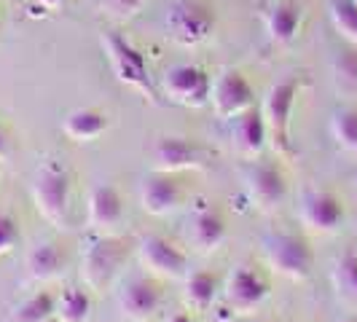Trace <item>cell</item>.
<instances>
[{
  "label": "cell",
  "mask_w": 357,
  "mask_h": 322,
  "mask_svg": "<svg viewBox=\"0 0 357 322\" xmlns=\"http://www.w3.org/2000/svg\"><path fill=\"white\" fill-rule=\"evenodd\" d=\"M33 199H36L38 213L52 223H62L68 207H70V178L62 167L46 164L40 167L33 183Z\"/></svg>",
  "instance_id": "52a82bcc"
},
{
  "label": "cell",
  "mask_w": 357,
  "mask_h": 322,
  "mask_svg": "<svg viewBox=\"0 0 357 322\" xmlns=\"http://www.w3.org/2000/svg\"><path fill=\"white\" fill-rule=\"evenodd\" d=\"M91 314V298L84 287H65L56 301L59 322H86Z\"/></svg>",
  "instance_id": "7402d4cb"
},
{
  "label": "cell",
  "mask_w": 357,
  "mask_h": 322,
  "mask_svg": "<svg viewBox=\"0 0 357 322\" xmlns=\"http://www.w3.org/2000/svg\"><path fill=\"white\" fill-rule=\"evenodd\" d=\"M333 72H336V81H339L344 89L355 91L357 89V46L341 52L333 62Z\"/></svg>",
  "instance_id": "83f0119b"
},
{
  "label": "cell",
  "mask_w": 357,
  "mask_h": 322,
  "mask_svg": "<svg viewBox=\"0 0 357 322\" xmlns=\"http://www.w3.org/2000/svg\"><path fill=\"white\" fill-rule=\"evenodd\" d=\"M218 296V279H215L210 271H197L188 277L185 282V304L191 309H207Z\"/></svg>",
  "instance_id": "603a6c76"
},
{
  "label": "cell",
  "mask_w": 357,
  "mask_h": 322,
  "mask_svg": "<svg viewBox=\"0 0 357 322\" xmlns=\"http://www.w3.org/2000/svg\"><path fill=\"white\" fill-rule=\"evenodd\" d=\"M65 266V250L56 242H40L27 252V268L36 279H52Z\"/></svg>",
  "instance_id": "ffe728a7"
},
{
  "label": "cell",
  "mask_w": 357,
  "mask_h": 322,
  "mask_svg": "<svg viewBox=\"0 0 357 322\" xmlns=\"http://www.w3.org/2000/svg\"><path fill=\"white\" fill-rule=\"evenodd\" d=\"M331 132L336 143L357 153V107H344L331 118Z\"/></svg>",
  "instance_id": "484cf974"
},
{
  "label": "cell",
  "mask_w": 357,
  "mask_h": 322,
  "mask_svg": "<svg viewBox=\"0 0 357 322\" xmlns=\"http://www.w3.org/2000/svg\"><path fill=\"white\" fill-rule=\"evenodd\" d=\"M355 183H357V175H355Z\"/></svg>",
  "instance_id": "d590c367"
},
{
  "label": "cell",
  "mask_w": 357,
  "mask_h": 322,
  "mask_svg": "<svg viewBox=\"0 0 357 322\" xmlns=\"http://www.w3.org/2000/svg\"><path fill=\"white\" fill-rule=\"evenodd\" d=\"M140 204L148 215H156V217L169 215L180 204V185L167 172H156V175L145 178Z\"/></svg>",
  "instance_id": "9a60e30c"
},
{
  "label": "cell",
  "mask_w": 357,
  "mask_h": 322,
  "mask_svg": "<svg viewBox=\"0 0 357 322\" xmlns=\"http://www.w3.org/2000/svg\"><path fill=\"white\" fill-rule=\"evenodd\" d=\"M102 49L113 75L126 86L143 91L151 102H156V84L151 78L145 54L135 43H129L121 33H102Z\"/></svg>",
  "instance_id": "6da1fadb"
},
{
  "label": "cell",
  "mask_w": 357,
  "mask_h": 322,
  "mask_svg": "<svg viewBox=\"0 0 357 322\" xmlns=\"http://www.w3.org/2000/svg\"><path fill=\"white\" fill-rule=\"evenodd\" d=\"M226 239V223L223 217L213 210L207 213H199L197 220H194V245H197L202 252H213L223 245Z\"/></svg>",
  "instance_id": "44dd1931"
},
{
  "label": "cell",
  "mask_w": 357,
  "mask_h": 322,
  "mask_svg": "<svg viewBox=\"0 0 357 322\" xmlns=\"http://www.w3.org/2000/svg\"><path fill=\"white\" fill-rule=\"evenodd\" d=\"M43 322H59V320H56V314H54V317H52V320H43Z\"/></svg>",
  "instance_id": "836d02e7"
},
{
  "label": "cell",
  "mask_w": 357,
  "mask_h": 322,
  "mask_svg": "<svg viewBox=\"0 0 357 322\" xmlns=\"http://www.w3.org/2000/svg\"><path fill=\"white\" fill-rule=\"evenodd\" d=\"M301 217L309 229L322 233L336 231L344 220V207L341 201L333 194L328 191H314L304 199V210H301Z\"/></svg>",
  "instance_id": "5bb4252c"
},
{
  "label": "cell",
  "mask_w": 357,
  "mask_h": 322,
  "mask_svg": "<svg viewBox=\"0 0 357 322\" xmlns=\"http://www.w3.org/2000/svg\"><path fill=\"white\" fill-rule=\"evenodd\" d=\"M54 314H56V301H54L52 293L43 290V293L30 296L24 304H19L11 322H43V320H52Z\"/></svg>",
  "instance_id": "cb8c5ba5"
},
{
  "label": "cell",
  "mask_w": 357,
  "mask_h": 322,
  "mask_svg": "<svg viewBox=\"0 0 357 322\" xmlns=\"http://www.w3.org/2000/svg\"><path fill=\"white\" fill-rule=\"evenodd\" d=\"M129 258V245L124 239L116 236H105L100 242H94L89 250L84 252V266H81V277L86 287L91 290H102L113 282V277L119 274V268L124 266Z\"/></svg>",
  "instance_id": "8992f818"
},
{
  "label": "cell",
  "mask_w": 357,
  "mask_h": 322,
  "mask_svg": "<svg viewBox=\"0 0 357 322\" xmlns=\"http://www.w3.org/2000/svg\"><path fill=\"white\" fill-rule=\"evenodd\" d=\"M298 91H301V78L298 75L282 78V81H277L268 89L266 102L261 107L264 118H266L268 143H271V148L280 156H290L293 153V145H290V116H293Z\"/></svg>",
  "instance_id": "7a4b0ae2"
},
{
  "label": "cell",
  "mask_w": 357,
  "mask_h": 322,
  "mask_svg": "<svg viewBox=\"0 0 357 322\" xmlns=\"http://www.w3.org/2000/svg\"><path fill=\"white\" fill-rule=\"evenodd\" d=\"M333 282H336V290H339L344 298L357 301V252H347L339 263H336Z\"/></svg>",
  "instance_id": "4316f807"
},
{
  "label": "cell",
  "mask_w": 357,
  "mask_h": 322,
  "mask_svg": "<svg viewBox=\"0 0 357 322\" xmlns=\"http://www.w3.org/2000/svg\"><path fill=\"white\" fill-rule=\"evenodd\" d=\"M268 285L261 274H255L250 266H239L231 274L229 285H226V301L229 306H234V312L239 314H248L252 309L266 301Z\"/></svg>",
  "instance_id": "7c38bea8"
},
{
  "label": "cell",
  "mask_w": 357,
  "mask_h": 322,
  "mask_svg": "<svg viewBox=\"0 0 357 322\" xmlns=\"http://www.w3.org/2000/svg\"><path fill=\"white\" fill-rule=\"evenodd\" d=\"M167 36L180 46H199L215 30V11L204 0H175L164 17Z\"/></svg>",
  "instance_id": "3957f363"
},
{
  "label": "cell",
  "mask_w": 357,
  "mask_h": 322,
  "mask_svg": "<svg viewBox=\"0 0 357 322\" xmlns=\"http://www.w3.org/2000/svg\"><path fill=\"white\" fill-rule=\"evenodd\" d=\"M169 322H194V320H191L188 314H175V317H172Z\"/></svg>",
  "instance_id": "d6a6232c"
},
{
  "label": "cell",
  "mask_w": 357,
  "mask_h": 322,
  "mask_svg": "<svg viewBox=\"0 0 357 322\" xmlns=\"http://www.w3.org/2000/svg\"><path fill=\"white\" fill-rule=\"evenodd\" d=\"M266 258L277 274H282L293 282L309 279L314 268V252L312 245L298 233H277L266 245Z\"/></svg>",
  "instance_id": "5b68a950"
},
{
  "label": "cell",
  "mask_w": 357,
  "mask_h": 322,
  "mask_svg": "<svg viewBox=\"0 0 357 322\" xmlns=\"http://www.w3.org/2000/svg\"><path fill=\"white\" fill-rule=\"evenodd\" d=\"M248 191H250V199L261 210H274L277 204H282V199L287 194V183L282 169L277 164H271V161H261V164L250 167Z\"/></svg>",
  "instance_id": "8fae6325"
},
{
  "label": "cell",
  "mask_w": 357,
  "mask_h": 322,
  "mask_svg": "<svg viewBox=\"0 0 357 322\" xmlns=\"http://www.w3.org/2000/svg\"><path fill=\"white\" fill-rule=\"evenodd\" d=\"M344 322H357V317H349V320H344Z\"/></svg>",
  "instance_id": "e575fe53"
},
{
  "label": "cell",
  "mask_w": 357,
  "mask_h": 322,
  "mask_svg": "<svg viewBox=\"0 0 357 322\" xmlns=\"http://www.w3.org/2000/svg\"><path fill=\"white\" fill-rule=\"evenodd\" d=\"M161 304V290L151 279H132L121 293V309L132 322H145L156 314Z\"/></svg>",
  "instance_id": "2e32d148"
},
{
  "label": "cell",
  "mask_w": 357,
  "mask_h": 322,
  "mask_svg": "<svg viewBox=\"0 0 357 322\" xmlns=\"http://www.w3.org/2000/svg\"><path fill=\"white\" fill-rule=\"evenodd\" d=\"M140 258L153 274L167 277V279L185 277V268H188L185 252L180 250L178 245H172L169 239H164V236H145L140 242Z\"/></svg>",
  "instance_id": "30bf717a"
},
{
  "label": "cell",
  "mask_w": 357,
  "mask_h": 322,
  "mask_svg": "<svg viewBox=\"0 0 357 322\" xmlns=\"http://www.w3.org/2000/svg\"><path fill=\"white\" fill-rule=\"evenodd\" d=\"M153 161H156V169L159 172H183V169H199L207 164V153L204 148L188 137H175V135H167L159 137L153 143Z\"/></svg>",
  "instance_id": "ba28073f"
},
{
  "label": "cell",
  "mask_w": 357,
  "mask_h": 322,
  "mask_svg": "<svg viewBox=\"0 0 357 322\" xmlns=\"http://www.w3.org/2000/svg\"><path fill=\"white\" fill-rule=\"evenodd\" d=\"M62 132L73 143H91L107 132V116L97 107H78L65 116Z\"/></svg>",
  "instance_id": "ac0fdd59"
},
{
  "label": "cell",
  "mask_w": 357,
  "mask_h": 322,
  "mask_svg": "<svg viewBox=\"0 0 357 322\" xmlns=\"http://www.w3.org/2000/svg\"><path fill=\"white\" fill-rule=\"evenodd\" d=\"M213 105L220 118H234L255 105V91L239 70H226L213 86Z\"/></svg>",
  "instance_id": "9c48e42d"
},
{
  "label": "cell",
  "mask_w": 357,
  "mask_h": 322,
  "mask_svg": "<svg viewBox=\"0 0 357 322\" xmlns=\"http://www.w3.org/2000/svg\"><path fill=\"white\" fill-rule=\"evenodd\" d=\"M6 151H8V140H6V132L0 129V159L6 156Z\"/></svg>",
  "instance_id": "1f68e13d"
},
{
  "label": "cell",
  "mask_w": 357,
  "mask_h": 322,
  "mask_svg": "<svg viewBox=\"0 0 357 322\" xmlns=\"http://www.w3.org/2000/svg\"><path fill=\"white\" fill-rule=\"evenodd\" d=\"M40 8H46V11H56L59 6H65V0H36Z\"/></svg>",
  "instance_id": "4dcf8cb0"
},
{
  "label": "cell",
  "mask_w": 357,
  "mask_h": 322,
  "mask_svg": "<svg viewBox=\"0 0 357 322\" xmlns=\"http://www.w3.org/2000/svg\"><path fill=\"white\" fill-rule=\"evenodd\" d=\"M331 19L336 33L357 46V0H331Z\"/></svg>",
  "instance_id": "d4e9b609"
},
{
  "label": "cell",
  "mask_w": 357,
  "mask_h": 322,
  "mask_svg": "<svg viewBox=\"0 0 357 322\" xmlns=\"http://www.w3.org/2000/svg\"><path fill=\"white\" fill-rule=\"evenodd\" d=\"M268 140V129H266V118H264V110L261 107H248L242 110L239 116H234L231 124V143L234 148L242 153V156H258L264 151V145Z\"/></svg>",
  "instance_id": "4fadbf2b"
},
{
  "label": "cell",
  "mask_w": 357,
  "mask_h": 322,
  "mask_svg": "<svg viewBox=\"0 0 357 322\" xmlns=\"http://www.w3.org/2000/svg\"><path fill=\"white\" fill-rule=\"evenodd\" d=\"M148 0H102V11L113 19H132Z\"/></svg>",
  "instance_id": "f1b7e54d"
},
{
  "label": "cell",
  "mask_w": 357,
  "mask_h": 322,
  "mask_svg": "<svg viewBox=\"0 0 357 322\" xmlns=\"http://www.w3.org/2000/svg\"><path fill=\"white\" fill-rule=\"evenodd\" d=\"M124 217V201L113 185H97L89 194V223L94 229H113Z\"/></svg>",
  "instance_id": "d6986e66"
},
{
  "label": "cell",
  "mask_w": 357,
  "mask_h": 322,
  "mask_svg": "<svg viewBox=\"0 0 357 322\" xmlns=\"http://www.w3.org/2000/svg\"><path fill=\"white\" fill-rule=\"evenodd\" d=\"M161 91L175 105L204 107L213 100V78L199 65H172L161 75Z\"/></svg>",
  "instance_id": "277c9868"
},
{
  "label": "cell",
  "mask_w": 357,
  "mask_h": 322,
  "mask_svg": "<svg viewBox=\"0 0 357 322\" xmlns=\"http://www.w3.org/2000/svg\"><path fill=\"white\" fill-rule=\"evenodd\" d=\"M304 11L296 0H277L266 14V33L277 46H287L298 36Z\"/></svg>",
  "instance_id": "e0dca14e"
},
{
  "label": "cell",
  "mask_w": 357,
  "mask_h": 322,
  "mask_svg": "<svg viewBox=\"0 0 357 322\" xmlns=\"http://www.w3.org/2000/svg\"><path fill=\"white\" fill-rule=\"evenodd\" d=\"M19 245V226L11 215L0 213V255L11 252Z\"/></svg>",
  "instance_id": "f546056e"
}]
</instances>
